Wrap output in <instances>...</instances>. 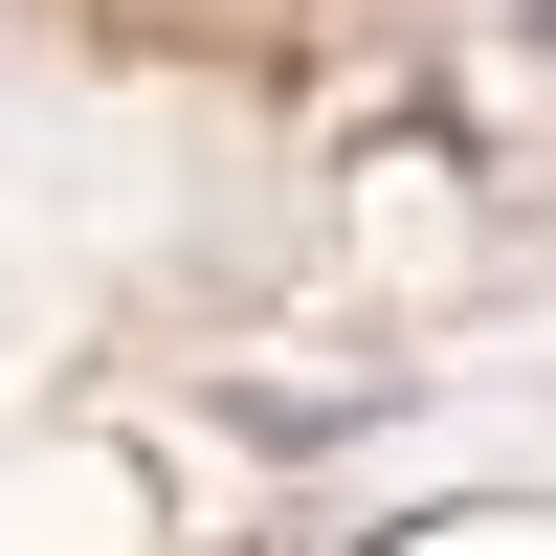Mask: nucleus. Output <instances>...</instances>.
<instances>
[{"label": "nucleus", "mask_w": 556, "mask_h": 556, "mask_svg": "<svg viewBox=\"0 0 556 556\" xmlns=\"http://www.w3.org/2000/svg\"><path fill=\"white\" fill-rule=\"evenodd\" d=\"M89 23H156V45H201V23H290V0H89Z\"/></svg>", "instance_id": "obj_1"}]
</instances>
